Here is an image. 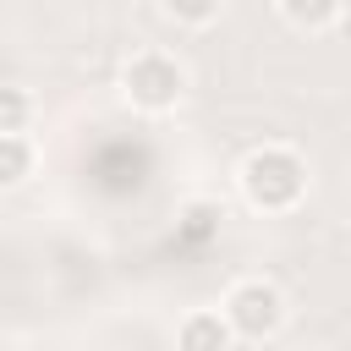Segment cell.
I'll return each instance as SVG.
<instances>
[{
  "mask_svg": "<svg viewBox=\"0 0 351 351\" xmlns=\"http://www.w3.org/2000/svg\"><path fill=\"white\" fill-rule=\"evenodd\" d=\"M27 121H33V99L22 88H0V137L27 132Z\"/></svg>",
  "mask_w": 351,
  "mask_h": 351,
  "instance_id": "obj_8",
  "label": "cell"
},
{
  "mask_svg": "<svg viewBox=\"0 0 351 351\" xmlns=\"http://www.w3.org/2000/svg\"><path fill=\"white\" fill-rule=\"evenodd\" d=\"M274 5H280V16H285L291 27H302V33H324V27H335L340 11H346V0H274Z\"/></svg>",
  "mask_w": 351,
  "mask_h": 351,
  "instance_id": "obj_5",
  "label": "cell"
},
{
  "mask_svg": "<svg viewBox=\"0 0 351 351\" xmlns=\"http://www.w3.org/2000/svg\"><path fill=\"white\" fill-rule=\"evenodd\" d=\"M33 165H38V154H33V143L16 132V137H0V192H11V186H22L27 176H33Z\"/></svg>",
  "mask_w": 351,
  "mask_h": 351,
  "instance_id": "obj_6",
  "label": "cell"
},
{
  "mask_svg": "<svg viewBox=\"0 0 351 351\" xmlns=\"http://www.w3.org/2000/svg\"><path fill=\"white\" fill-rule=\"evenodd\" d=\"M236 181H241V197L258 214H291L307 197V159L285 143H263L241 159Z\"/></svg>",
  "mask_w": 351,
  "mask_h": 351,
  "instance_id": "obj_1",
  "label": "cell"
},
{
  "mask_svg": "<svg viewBox=\"0 0 351 351\" xmlns=\"http://www.w3.org/2000/svg\"><path fill=\"white\" fill-rule=\"evenodd\" d=\"M121 93L132 110L143 115H170L181 99H186V66L165 49H143L121 66Z\"/></svg>",
  "mask_w": 351,
  "mask_h": 351,
  "instance_id": "obj_2",
  "label": "cell"
},
{
  "mask_svg": "<svg viewBox=\"0 0 351 351\" xmlns=\"http://www.w3.org/2000/svg\"><path fill=\"white\" fill-rule=\"evenodd\" d=\"M159 5H165V16L181 22V27H208V22H219V11H225V0H159Z\"/></svg>",
  "mask_w": 351,
  "mask_h": 351,
  "instance_id": "obj_7",
  "label": "cell"
},
{
  "mask_svg": "<svg viewBox=\"0 0 351 351\" xmlns=\"http://www.w3.org/2000/svg\"><path fill=\"white\" fill-rule=\"evenodd\" d=\"M219 313H225V324L236 329V340H269V335H280V324H285V296H280L274 280L247 274V280H236V285L225 291Z\"/></svg>",
  "mask_w": 351,
  "mask_h": 351,
  "instance_id": "obj_3",
  "label": "cell"
},
{
  "mask_svg": "<svg viewBox=\"0 0 351 351\" xmlns=\"http://www.w3.org/2000/svg\"><path fill=\"white\" fill-rule=\"evenodd\" d=\"M230 346H236V329L214 307H192L176 324V351H230Z\"/></svg>",
  "mask_w": 351,
  "mask_h": 351,
  "instance_id": "obj_4",
  "label": "cell"
}]
</instances>
